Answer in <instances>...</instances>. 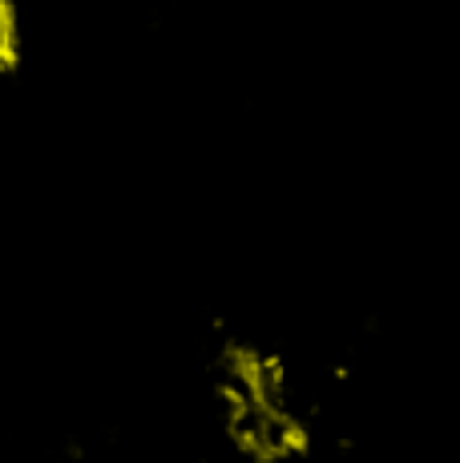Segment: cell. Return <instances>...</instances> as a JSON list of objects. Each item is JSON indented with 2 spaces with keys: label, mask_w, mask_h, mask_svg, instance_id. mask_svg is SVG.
<instances>
[{
  "label": "cell",
  "mask_w": 460,
  "mask_h": 463,
  "mask_svg": "<svg viewBox=\"0 0 460 463\" xmlns=\"http://www.w3.org/2000/svg\"><path fill=\"white\" fill-rule=\"evenodd\" d=\"M13 44H16V21H13V5L0 0V69L13 61Z\"/></svg>",
  "instance_id": "6da1fadb"
}]
</instances>
